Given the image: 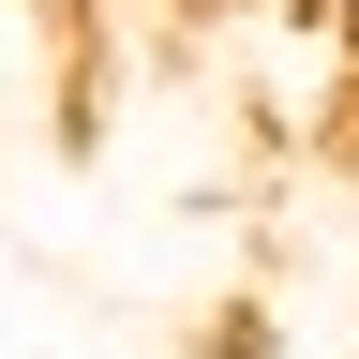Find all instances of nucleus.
I'll list each match as a JSON object with an SVG mask.
<instances>
[{"mask_svg":"<svg viewBox=\"0 0 359 359\" xmlns=\"http://www.w3.org/2000/svg\"><path fill=\"white\" fill-rule=\"evenodd\" d=\"M60 15H75V30H90V15H180V0H60Z\"/></svg>","mask_w":359,"mask_h":359,"instance_id":"obj_1","label":"nucleus"},{"mask_svg":"<svg viewBox=\"0 0 359 359\" xmlns=\"http://www.w3.org/2000/svg\"><path fill=\"white\" fill-rule=\"evenodd\" d=\"M180 15H195V0H180Z\"/></svg>","mask_w":359,"mask_h":359,"instance_id":"obj_2","label":"nucleus"}]
</instances>
